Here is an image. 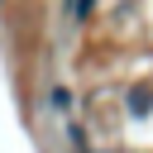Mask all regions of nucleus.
Here are the masks:
<instances>
[{"mask_svg":"<svg viewBox=\"0 0 153 153\" xmlns=\"http://www.w3.org/2000/svg\"><path fill=\"white\" fill-rule=\"evenodd\" d=\"M129 110H134V115H148V110H153V96H148V91H129Z\"/></svg>","mask_w":153,"mask_h":153,"instance_id":"1","label":"nucleus"}]
</instances>
